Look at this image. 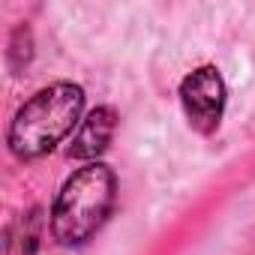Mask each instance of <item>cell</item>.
<instances>
[{
  "label": "cell",
  "mask_w": 255,
  "mask_h": 255,
  "mask_svg": "<svg viewBox=\"0 0 255 255\" xmlns=\"http://www.w3.org/2000/svg\"><path fill=\"white\" fill-rule=\"evenodd\" d=\"M114 126H117V117H114L111 108H93L78 126V132L72 138V147H69V156L96 159L108 147V141L114 135Z\"/></svg>",
  "instance_id": "obj_4"
},
{
  "label": "cell",
  "mask_w": 255,
  "mask_h": 255,
  "mask_svg": "<svg viewBox=\"0 0 255 255\" xmlns=\"http://www.w3.org/2000/svg\"><path fill=\"white\" fill-rule=\"evenodd\" d=\"M39 231H42V213L30 210L6 231V255H33L39 246Z\"/></svg>",
  "instance_id": "obj_5"
},
{
  "label": "cell",
  "mask_w": 255,
  "mask_h": 255,
  "mask_svg": "<svg viewBox=\"0 0 255 255\" xmlns=\"http://www.w3.org/2000/svg\"><path fill=\"white\" fill-rule=\"evenodd\" d=\"M114 171L102 162H87L60 189L51 207V234L63 246H78L90 240L111 213L114 204Z\"/></svg>",
  "instance_id": "obj_2"
},
{
  "label": "cell",
  "mask_w": 255,
  "mask_h": 255,
  "mask_svg": "<svg viewBox=\"0 0 255 255\" xmlns=\"http://www.w3.org/2000/svg\"><path fill=\"white\" fill-rule=\"evenodd\" d=\"M81 105H84V90L69 81H57L30 96L18 108L9 126L12 153L21 159H36L54 150L78 123Z\"/></svg>",
  "instance_id": "obj_1"
},
{
  "label": "cell",
  "mask_w": 255,
  "mask_h": 255,
  "mask_svg": "<svg viewBox=\"0 0 255 255\" xmlns=\"http://www.w3.org/2000/svg\"><path fill=\"white\" fill-rule=\"evenodd\" d=\"M180 102L198 132H213L225 108V81L213 66H201L180 84Z\"/></svg>",
  "instance_id": "obj_3"
}]
</instances>
